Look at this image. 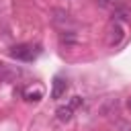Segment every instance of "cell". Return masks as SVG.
<instances>
[{"label": "cell", "instance_id": "cell-1", "mask_svg": "<svg viewBox=\"0 0 131 131\" xmlns=\"http://www.w3.org/2000/svg\"><path fill=\"white\" fill-rule=\"evenodd\" d=\"M8 53H10V57L20 59V61H33V59L39 55V47L23 43V45H14V47H10Z\"/></svg>", "mask_w": 131, "mask_h": 131}, {"label": "cell", "instance_id": "cell-2", "mask_svg": "<svg viewBox=\"0 0 131 131\" xmlns=\"http://www.w3.org/2000/svg\"><path fill=\"white\" fill-rule=\"evenodd\" d=\"M123 37H125V29H123V25H121L119 20H115V23L108 27V45H111V47H117V45L123 41Z\"/></svg>", "mask_w": 131, "mask_h": 131}, {"label": "cell", "instance_id": "cell-3", "mask_svg": "<svg viewBox=\"0 0 131 131\" xmlns=\"http://www.w3.org/2000/svg\"><path fill=\"white\" fill-rule=\"evenodd\" d=\"M66 90H68V82L57 76V78L53 80V86H51V98H53V100H59V98L66 94Z\"/></svg>", "mask_w": 131, "mask_h": 131}, {"label": "cell", "instance_id": "cell-4", "mask_svg": "<svg viewBox=\"0 0 131 131\" xmlns=\"http://www.w3.org/2000/svg\"><path fill=\"white\" fill-rule=\"evenodd\" d=\"M55 115H57V119H59L61 123H68V121H72V117H74V108H72L70 104H66V106H59V108L55 111Z\"/></svg>", "mask_w": 131, "mask_h": 131}, {"label": "cell", "instance_id": "cell-5", "mask_svg": "<svg viewBox=\"0 0 131 131\" xmlns=\"http://www.w3.org/2000/svg\"><path fill=\"white\" fill-rule=\"evenodd\" d=\"M117 106H119V100H117V98H108V100L100 106V113L106 117V115H111L113 111H117Z\"/></svg>", "mask_w": 131, "mask_h": 131}, {"label": "cell", "instance_id": "cell-6", "mask_svg": "<svg viewBox=\"0 0 131 131\" xmlns=\"http://www.w3.org/2000/svg\"><path fill=\"white\" fill-rule=\"evenodd\" d=\"M18 74H20L18 70L14 72V70H10L6 63L0 61V80H10V78H14V76H18Z\"/></svg>", "mask_w": 131, "mask_h": 131}, {"label": "cell", "instance_id": "cell-7", "mask_svg": "<svg viewBox=\"0 0 131 131\" xmlns=\"http://www.w3.org/2000/svg\"><path fill=\"white\" fill-rule=\"evenodd\" d=\"M94 2H96V6L106 8V10H115L121 6V0H94Z\"/></svg>", "mask_w": 131, "mask_h": 131}, {"label": "cell", "instance_id": "cell-8", "mask_svg": "<svg viewBox=\"0 0 131 131\" xmlns=\"http://www.w3.org/2000/svg\"><path fill=\"white\" fill-rule=\"evenodd\" d=\"M27 100H39L41 98V90H35V92H25Z\"/></svg>", "mask_w": 131, "mask_h": 131}, {"label": "cell", "instance_id": "cell-9", "mask_svg": "<svg viewBox=\"0 0 131 131\" xmlns=\"http://www.w3.org/2000/svg\"><path fill=\"white\" fill-rule=\"evenodd\" d=\"M84 100H82V96H72V100H70V106L72 108H76V106H80Z\"/></svg>", "mask_w": 131, "mask_h": 131}, {"label": "cell", "instance_id": "cell-10", "mask_svg": "<svg viewBox=\"0 0 131 131\" xmlns=\"http://www.w3.org/2000/svg\"><path fill=\"white\" fill-rule=\"evenodd\" d=\"M61 41H66V43H72V41H76V37H74L70 31H66V33L61 35Z\"/></svg>", "mask_w": 131, "mask_h": 131}, {"label": "cell", "instance_id": "cell-11", "mask_svg": "<svg viewBox=\"0 0 131 131\" xmlns=\"http://www.w3.org/2000/svg\"><path fill=\"white\" fill-rule=\"evenodd\" d=\"M119 131H131V125L129 123H121L119 125Z\"/></svg>", "mask_w": 131, "mask_h": 131}, {"label": "cell", "instance_id": "cell-12", "mask_svg": "<svg viewBox=\"0 0 131 131\" xmlns=\"http://www.w3.org/2000/svg\"><path fill=\"white\" fill-rule=\"evenodd\" d=\"M127 111L131 113V98H127Z\"/></svg>", "mask_w": 131, "mask_h": 131}]
</instances>
